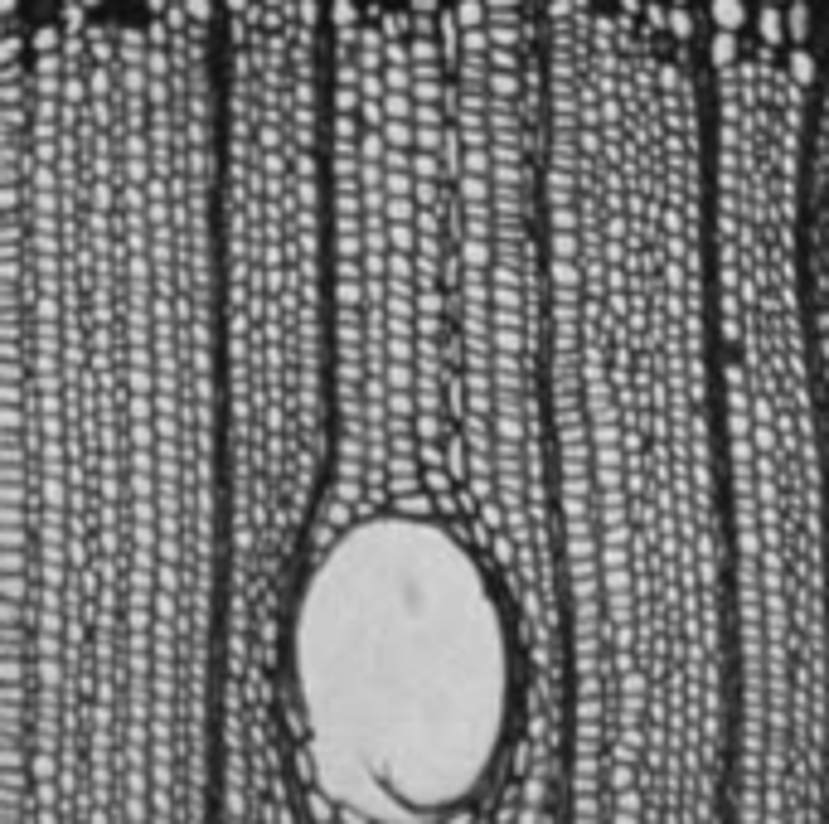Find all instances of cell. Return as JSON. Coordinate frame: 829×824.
<instances>
[{"label":"cell","mask_w":829,"mask_h":824,"mask_svg":"<svg viewBox=\"0 0 829 824\" xmlns=\"http://www.w3.org/2000/svg\"><path fill=\"white\" fill-rule=\"evenodd\" d=\"M287 679L320 791L354 820H451L514 742L505 592L432 514L379 509L330 539L291 602Z\"/></svg>","instance_id":"obj_1"}]
</instances>
